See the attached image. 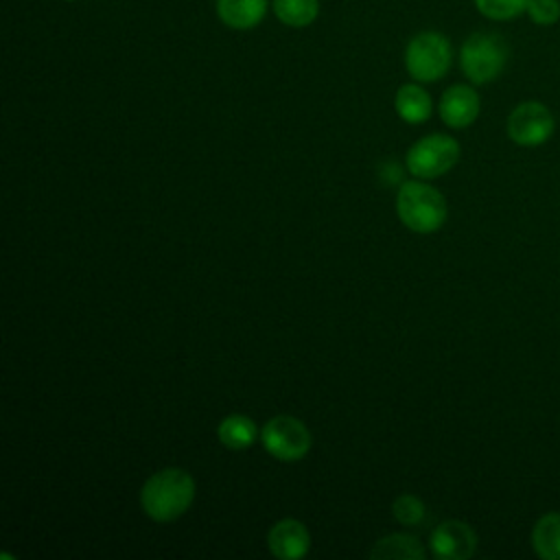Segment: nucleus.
Here are the masks:
<instances>
[{
	"mask_svg": "<svg viewBox=\"0 0 560 560\" xmlns=\"http://www.w3.org/2000/svg\"><path fill=\"white\" fill-rule=\"evenodd\" d=\"M66 2H74V0H66Z\"/></svg>",
	"mask_w": 560,
	"mask_h": 560,
	"instance_id": "aec40b11",
	"label": "nucleus"
},
{
	"mask_svg": "<svg viewBox=\"0 0 560 560\" xmlns=\"http://www.w3.org/2000/svg\"><path fill=\"white\" fill-rule=\"evenodd\" d=\"M459 142L448 133H429L413 142L405 155V164L418 179H435L459 162Z\"/></svg>",
	"mask_w": 560,
	"mask_h": 560,
	"instance_id": "39448f33",
	"label": "nucleus"
},
{
	"mask_svg": "<svg viewBox=\"0 0 560 560\" xmlns=\"http://www.w3.org/2000/svg\"><path fill=\"white\" fill-rule=\"evenodd\" d=\"M392 514L402 525H418L424 521L427 508H424V501L418 499L416 494H400L392 503Z\"/></svg>",
	"mask_w": 560,
	"mask_h": 560,
	"instance_id": "a211bd4d",
	"label": "nucleus"
},
{
	"mask_svg": "<svg viewBox=\"0 0 560 560\" xmlns=\"http://www.w3.org/2000/svg\"><path fill=\"white\" fill-rule=\"evenodd\" d=\"M510 48L499 33L477 31L468 35L459 48V68L472 85H483L505 70Z\"/></svg>",
	"mask_w": 560,
	"mask_h": 560,
	"instance_id": "7ed1b4c3",
	"label": "nucleus"
},
{
	"mask_svg": "<svg viewBox=\"0 0 560 560\" xmlns=\"http://www.w3.org/2000/svg\"><path fill=\"white\" fill-rule=\"evenodd\" d=\"M267 0H217L219 20L234 31H249L262 22Z\"/></svg>",
	"mask_w": 560,
	"mask_h": 560,
	"instance_id": "9b49d317",
	"label": "nucleus"
},
{
	"mask_svg": "<svg viewBox=\"0 0 560 560\" xmlns=\"http://www.w3.org/2000/svg\"><path fill=\"white\" fill-rule=\"evenodd\" d=\"M479 109H481L479 94L472 85H466V83H455L446 88L438 103L440 118L451 129H464L472 125L479 116Z\"/></svg>",
	"mask_w": 560,
	"mask_h": 560,
	"instance_id": "1a4fd4ad",
	"label": "nucleus"
},
{
	"mask_svg": "<svg viewBox=\"0 0 560 560\" xmlns=\"http://www.w3.org/2000/svg\"><path fill=\"white\" fill-rule=\"evenodd\" d=\"M475 9L492 20V22H508L518 15H525L529 0H472Z\"/></svg>",
	"mask_w": 560,
	"mask_h": 560,
	"instance_id": "f3484780",
	"label": "nucleus"
},
{
	"mask_svg": "<svg viewBox=\"0 0 560 560\" xmlns=\"http://www.w3.org/2000/svg\"><path fill=\"white\" fill-rule=\"evenodd\" d=\"M556 129V118L551 109L540 101L518 103L505 122L508 138L518 147H540L545 144Z\"/></svg>",
	"mask_w": 560,
	"mask_h": 560,
	"instance_id": "0eeeda50",
	"label": "nucleus"
},
{
	"mask_svg": "<svg viewBox=\"0 0 560 560\" xmlns=\"http://www.w3.org/2000/svg\"><path fill=\"white\" fill-rule=\"evenodd\" d=\"M262 448L280 462H300L308 455L313 438L308 427L298 420L295 416H273L269 418L262 429H260V438Z\"/></svg>",
	"mask_w": 560,
	"mask_h": 560,
	"instance_id": "423d86ee",
	"label": "nucleus"
},
{
	"mask_svg": "<svg viewBox=\"0 0 560 560\" xmlns=\"http://www.w3.org/2000/svg\"><path fill=\"white\" fill-rule=\"evenodd\" d=\"M273 15L291 28H304L315 22L319 13V0H273Z\"/></svg>",
	"mask_w": 560,
	"mask_h": 560,
	"instance_id": "dca6fc26",
	"label": "nucleus"
},
{
	"mask_svg": "<svg viewBox=\"0 0 560 560\" xmlns=\"http://www.w3.org/2000/svg\"><path fill=\"white\" fill-rule=\"evenodd\" d=\"M453 63V46L446 35L438 31H422L413 35L405 48V68L418 83L440 81Z\"/></svg>",
	"mask_w": 560,
	"mask_h": 560,
	"instance_id": "20e7f679",
	"label": "nucleus"
},
{
	"mask_svg": "<svg viewBox=\"0 0 560 560\" xmlns=\"http://www.w3.org/2000/svg\"><path fill=\"white\" fill-rule=\"evenodd\" d=\"M372 560H424L422 542L411 534H387L368 551Z\"/></svg>",
	"mask_w": 560,
	"mask_h": 560,
	"instance_id": "ddd939ff",
	"label": "nucleus"
},
{
	"mask_svg": "<svg viewBox=\"0 0 560 560\" xmlns=\"http://www.w3.org/2000/svg\"><path fill=\"white\" fill-rule=\"evenodd\" d=\"M394 107H396V114L400 120H405L409 125H420L431 118L433 101H431L429 92L416 81V83H402L396 90Z\"/></svg>",
	"mask_w": 560,
	"mask_h": 560,
	"instance_id": "f8f14e48",
	"label": "nucleus"
},
{
	"mask_svg": "<svg viewBox=\"0 0 560 560\" xmlns=\"http://www.w3.org/2000/svg\"><path fill=\"white\" fill-rule=\"evenodd\" d=\"M525 15L536 26H553L560 22V0H529Z\"/></svg>",
	"mask_w": 560,
	"mask_h": 560,
	"instance_id": "6ab92c4d",
	"label": "nucleus"
},
{
	"mask_svg": "<svg viewBox=\"0 0 560 560\" xmlns=\"http://www.w3.org/2000/svg\"><path fill=\"white\" fill-rule=\"evenodd\" d=\"M217 438L230 451H245L260 438V431L249 416L230 413L219 422Z\"/></svg>",
	"mask_w": 560,
	"mask_h": 560,
	"instance_id": "4468645a",
	"label": "nucleus"
},
{
	"mask_svg": "<svg viewBox=\"0 0 560 560\" xmlns=\"http://www.w3.org/2000/svg\"><path fill=\"white\" fill-rule=\"evenodd\" d=\"M532 549L542 560H560V512H547L536 521Z\"/></svg>",
	"mask_w": 560,
	"mask_h": 560,
	"instance_id": "2eb2a0df",
	"label": "nucleus"
},
{
	"mask_svg": "<svg viewBox=\"0 0 560 560\" xmlns=\"http://www.w3.org/2000/svg\"><path fill=\"white\" fill-rule=\"evenodd\" d=\"M396 214L405 228L418 234L438 232L448 214L444 195L422 179L402 182L396 195Z\"/></svg>",
	"mask_w": 560,
	"mask_h": 560,
	"instance_id": "f03ea898",
	"label": "nucleus"
},
{
	"mask_svg": "<svg viewBox=\"0 0 560 560\" xmlns=\"http://www.w3.org/2000/svg\"><path fill=\"white\" fill-rule=\"evenodd\" d=\"M267 547L278 560H302L311 549V534L298 518H280L267 534Z\"/></svg>",
	"mask_w": 560,
	"mask_h": 560,
	"instance_id": "9d476101",
	"label": "nucleus"
},
{
	"mask_svg": "<svg viewBox=\"0 0 560 560\" xmlns=\"http://www.w3.org/2000/svg\"><path fill=\"white\" fill-rule=\"evenodd\" d=\"M195 501V479L184 468H164L153 472L142 490V512L155 523H171L179 518Z\"/></svg>",
	"mask_w": 560,
	"mask_h": 560,
	"instance_id": "f257e3e1",
	"label": "nucleus"
},
{
	"mask_svg": "<svg viewBox=\"0 0 560 560\" xmlns=\"http://www.w3.org/2000/svg\"><path fill=\"white\" fill-rule=\"evenodd\" d=\"M429 549L440 560H468L477 551V534L464 521H442L429 538Z\"/></svg>",
	"mask_w": 560,
	"mask_h": 560,
	"instance_id": "6e6552de",
	"label": "nucleus"
}]
</instances>
